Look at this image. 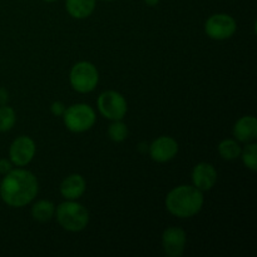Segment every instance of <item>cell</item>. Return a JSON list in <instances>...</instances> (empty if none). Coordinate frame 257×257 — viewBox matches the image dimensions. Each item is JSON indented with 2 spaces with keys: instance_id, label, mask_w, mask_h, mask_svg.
Segmentation results:
<instances>
[{
  "instance_id": "1",
  "label": "cell",
  "mask_w": 257,
  "mask_h": 257,
  "mask_svg": "<svg viewBox=\"0 0 257 257\" xmlns=\"http://www.w3.org/2000/svg\"><path fill=\"white\" fill-rule=\"evenodd\" d=\"M0 183L2 200L10 207H24L38 195V180L30 171L12 170Z\"/></svg>"
},
{
  "instance_id": "2",
  "label": "cell",
  "mask_w": 257,
  "mask_h": 257,
  "mask_svg": "<svg viewBox=\"0 0 257 257\" xmlns=\"http://www.w3.org/2000/svg\"><path fill=\"white\" fill-rule=\"evenodd\" d=\"M202 191L195 186L182 185L173 188L166 197V207L171 215L190 218L197 215L203 206Z\"/></svg>"
},
{
  "instance_id": "3",
  "label": "cell",
  "mask_w": 257,
  "mask_h": 257,
  "mask_svg": "<svg viewBox=\"0 0 257 257\" xmlns=\"http://www.w3.org/2000/svg\"><path fill=\"white\" fill-rule=\"evenodd\" d=\"M57 221L64 230L70 232H79L88 226L89 212L87 208L75 201L68 200L58 206Z\"/></svg>"
},
{
  "instance_id": "4",
  "label": "cell",
  "mask_w": 257,
  "mask_h": 257,
  "mask_svg": "<svg viewBox=\"0 0 257 257\" xmlns=\"http://www.w3.org/2000/svg\"><path fill=\"white\" fill-rule=\"evenodd\" d=\"M64 124L70 132L82 133L90 130L95 123V112L88 104H73L63 113Z\"/></svg>"
},
{
  "instance_id": "5",
  "label": "cell",
  "mask_w": 257,
  "mask_h": 257,
  "mask_svg": "<svg viewBox=\"0 0 257 257\" xmlns=\"http://www.w3.org/2000/svg\"><path fill=\"white\" fill-rule=\"evenodd\" d=\"M70 84L78 93H89L95 89L99 82L97 68L89 62H79L70 70Z\"/></svg>"
},
{
  "instance_id": "6",
  "label": "cell",
  "mask_w": 257,
  "mask_h": 257,
  "mask_svg": "<svg viewBox=\"0 0 257 257\" xmlns=\"http://www.w3.org/2000/svg\"><path fill=\"white\" fill-rule=\"evenodd\" d=\"M98 109L103 117L112 120H120L127 113V100L115 90H107L98 97Z\"/></svg>"
},
{
  "instance_id": "7",
  "label": "cell",
  "mask_w": 257,
  "mask_h": 257,
  "mask_svg": "<svg viewBox=\"0 0 257 257\" xmlns=\"http://www.w3.org/2000/svg\"><path fill=\"white\" fill-rule=\"evenodd\" d=\"M237 30V23L228 14H215L207 19L205 32L211 39L225 40L232 37Z\"/></svg>"
},
{
  "instance_id": "8",
  "label": "cell",
  "mask_w": 257,
  "mask_h": 257,
  "mask_svg": "<svg viewBox=\"0 0 257 257\" xmlns=\"http://www.w3.org/2000/svg\"><path fill=\"white\" fill-rule=\"evenodd\" d=\"M34 141L27 136H20L12 143L9 150V157L13 165L23 167L32 162L35 156Z\"/></svg>"
},
{
  "instance_id": "9",
  "label": "cell",
  "mask_w": 257,
  "mask_h": 257,
  "mask_svg": "<svg viewBox=\"0 0 257 257\" xmlns=\"http://www.w3.org/2000/svg\"><path fill=\"white\" fill-rule=\"evenodd\" d=\"M187 235L180 227H168L162 236V246L165 253L170 257H181L185 252Z\"/></svg>"
},
{
  "instance_id": "10",
  "label": "cell",
  "mask_w": 257,
  "mask_h": 257,
  "mask_svg": "<svg viewBox=\"0 0 257 257\" xmlns=\"http://www.w3.org/2000/svg\"><path fill=\"white\" fill-rule=\"evenodd\" d=\"M178 152V143L177 141L173 140L172 137L162 136L153 141L152 145L150 146V155L153 161L160 163L168 162L173 160Z\"/></svg>"
},
{
  "instance_id": "11",
  "label": "cell",
  "mask_w": 257,
  "mask_h": 257,
  "mask_svg": "<svg viewBox=\"0 0 257 257\" xmlns=\"http://www.w3.org/2000/svg\"><path fill=\"white\" fill-rule=\"evenodd\" d=\"M193 186L200 191H210L217 182V171L207 162L198 163L192 171Z\"/></svg>"
},
{
  "instance_id": "12",
  "label": "cell",
  "mask_w": 257,
  "mask_h": 257,
  "mask_svg": "<svg viewBox=\"0 0 257 257\" xmlns=\"http://www.w3.org/2000/svg\"><path fill=\"white\" fill-rule=\"evenodd\" d=\"M87 188V182L80 175H70L60 185V193L65 200L75 201L82 197Z\"/></svg>"
},
{
  "instance_id": "13",
  "label": "cell",
  "mask_w": 257,
  "mask_h": 257,
  "mask_svg": "<svg viewBox=\"0 0 257 257\" xmlns=\"http://www.w3.org/2000/svg\"><path fill=\"white\" fill-rule=\"evenodd\" d=\"M233 136L242 143H250L257 138V120L252 115L240 118L233 127Z\"/></svg>"
},
{
  "instance_id": "14",
  "label": "cell",
  "mask_w": 257,
  "mask_h": 257,
  "mask_svg": "<svg viewBox=\"0 0 257 257\" xmlns=\"http://www.w3.org/2000/svg\"><path fill=\"white\" fill-rule=\"evenodd\" d=\"M97 0H65V9L75 19H85L95 9Z\"/></svg>"
},
{
  "instance_id": "15",
  "label": "cell",
  "mask_w": 257,
  "mask_h": 257,
  "mask_svg": "<svg viewBox=\"0 0 257 257\" xmlns=\"http://www.w3.org/2000/svg\"><path fill=\"white\" fill-rule=\"evenodd\" d=\"M55 213V206L53 202L47 200H40L34 203L32 208L33 218L38 222H48L53 218Z\"/></svg>"
},
{
  "instance_id": "16",
  "label": "cell",
  "mask_w": 257,
  "mask_h": 257,
  "mask_svg": "<svg viewBox=\"0 0 257 257\" xmlns=\"http://www.w3.org/2000/svg\"><path fill=\"white\" fill-rule=\"evenodd\" d=\"M218 153L226 161H232L240 157L241 147L237 141L225 140L218 145Z\"/></svg>"
},
{
  "instance_id": "17",
  "label": "cell",
  "mask_w": 257,
  "mask_h": 257,
  "mask_svg": "<svg viewBox=\"0 0 257 257\" xmlns=\"http://www.w3.org/2000/svg\"><path fill=\"white\" fill-rule=\"evenodd\" d=\"M17 122V115L14 109L8 105L0 107V132H8L14 127Z\"/></svg>"
},
{
  "instance_id": "18",
  "label": "cell",
  "mask_w": 257,
  "mask_h": 257,
  "mask_svg": "<svg viewBox=\"0 0 257 257\" xmlns=\"http://www.w3.org/2000/svg\"><path fill=\"white\" fill-rule=\"evenodd\" d=\"M243 165L251 171L257 170V145L256 143H247L243 150H241Z\"/></svg>"
},
{
  "instance_id": "19",
  "label": "cell",
  "mask_w": 257,
  "mask_h": 257,
  "mask_svg": "<svg viewBox=\"0 0 257 257\" xmlns=\"http://www.w3.org/2000/svg\"><path fill=\"white\" fill-rule=\"evenodd\" d=\"M108 136L114 142H123L128 136V128L124 123L120 120H114L108 128Z\"/></svg>"
},
{
  "instance_id": "20",
  "label": "cell",
  "mask_w": 257,
  "mask_h": 257,
  "mask_svg": "<svg viewBox=\"0 0 257 257\" xmlns=\"http://www.w3.org/2000/svg\"><path fill=\"white\" fill-rule=\"evenodd\" d=\"M12 165V161H8L5 160V158L0 160V173H2V175H7L8 172H10V171L13 170Z\"/></svg>"
},
{
  "instance_id": "21",
  "label": "cell",
  "mask_w": 257,
  "mask_h": 257,
  "mask_svg": "<svg viewBox=\"0 0 257 257\" xmlns=\"http://www.w3.org/2000/svg\"><path fill=\"white\" fill-rule=\"evenodd\" d=\"M65 112V105L62 102H54L52 104V113L54 115H63Z\"/></svg>"
},
{
  "instance_id": "22",
  "label": "cell",
  "mask_w": 257,
  "mask_h": 257,
  "mask_svg": "<svg viewBox=\"0 0 257 257\" xmlns=\"http://www.w3.org/2000/svg\"><path fill=\"white\" fill-rule=\"evenodd\" d=\"M8 99V94L4 89H0V104H4Z\"/></svg>"
},
{
  "instance_id": "23",
  "label": "cell",
  "mask_w": 257,
  "mask_h": 257,
  "mask_svg": "<svg viewBox=\"0 0 257 257\" xmlns=\"http://www.w3.org/2000/svg\"><path fill=\"white\" fill-rule=\"evenodd\" d=\"M145 3L147 5H150V7H155V5H157L160 3V0H145Z\"/></svg>"
},
{
  "instance_id": "24",
  "label": "cell",
  "mask_w": 257,
  "mask_h": 257,
  "mask_svg": "<svg viewBox=\"0 0 257 257\" xmlns=\"http://www.w3.org/2000/svg\"><path fill=\"white\" fill-rule=\"evenodd\" d=\"M44 2H47V3H53V2H57V0H44Z\"/></svg>"
},
{
  "instance_id": "25",
  "label": "cell",
  "mask_w": 257,
  "mask_h": 257,
  "mask_svg": "<svg viewBox=\"0 0 257 257\" xmlns=\"http://www.w3.org/2000/svg\"><path fill=\"white\" fill-rule=\"evenodd\" d=\"M103 2H114V0H103Z\"/></svg>"
}]
</instances>
